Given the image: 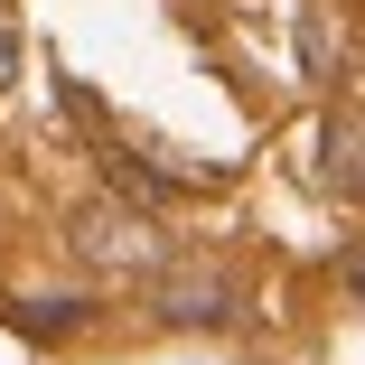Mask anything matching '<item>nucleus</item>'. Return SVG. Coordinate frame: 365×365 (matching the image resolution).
Returning <instances> with one entry per match:
<instances>
[{
	"label": "nucleus",
	"mask_w": 365,
	"mask_h": 365,
	"mask_svg": "<svg viewBox=\"0 0 365 365\" xmlns=\"http://www.w3.org/2000/svg\"><path fill=\"white\" fill-rule=\"evenodd\" d=\"M150 309L169 319V328H225V319H244L253 309V281L235 272V262H215V253H169L160 272H150Z\"/></svg>",
	"instance_id": "nucleus-2"
},
{
	"label": "nucleus",
	"mask_w": 365,
	"mask_h": 365,
	"mask_svg": "<svg viewBox=\"0 0 365 365\" xmlns=\"http://www.w3.org/2000/svg\"><path fill=\"white\" fill-rule=\"evenodd\" d=\"M10 319H19V328H47V337H56V328H85V319H94V300H29V309H10Z\"/></svg>",
	"instance_id": "nucleus-4"
},
{
	"label": "nucleus",
	"mask_w": 365,
	"mask_h": 365,
	"mask_svg": "<svg viewBox=\"0 0 365 365\" xmlns=\"http://www.w3.org/2000/svg\"><path fill=\"white\" fill-rule=\"evenodd\" d=\"M66 244H76L94 272H113V281H150V272L169 262L160 215H150V206H131V197H94V206H76Z\"/></svg>",
	"instance_id": "nucleus-1"
},
{
	"label": "nucleus",
	"mask_w": 365,
	"mask_h": 365,
	"mask_svg": "<svg viewBox=\"0 0 365 365\" xmlns=\"http://www.w3.org/2000/svg\"><path fill=\"white\" fill-rule=\"evenodd\" d=\"M356 150H365V140H356V113H337L328 122V187L337 197H356Z\"/></svg>",
	"instance_id": "nucleus-3"
}]
</instances>
